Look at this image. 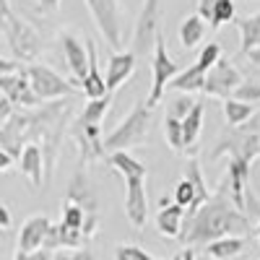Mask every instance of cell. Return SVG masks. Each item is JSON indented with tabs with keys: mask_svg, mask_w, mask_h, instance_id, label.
<instances>
[{
	"mask_svg": "<svg viewBox=\"0 0 260 260\" xmlns=\"http://www.w3.org/2000/svg\"><path fill=\"white\" fill-rule=\"evenodd\" d=\"M136 60H138V55L133 50H120L110 57V62H107V89L112 94L136 73Z\"/></svg>",
	"mask_w": 260,
	"mask_h": 260,
	"instance_id": "2e32d148",
	"label": "cell"
},
{
	"mask_svg": "<svg viewBox=\"0 0 260 260\" xmlns=\"http://www.w3.org/2000/svg\"><path fill=\"white\" fill-rule=\"evenodd\" d=\"M45 167H47V156H45V148H39V143H26L24 151L18 156V172L24 175L34 190L42 187L45 182Z\"/></svg>",
	"mask_w": 260,
	"mask_h": 260,
	"instance_id": "9a60e30c",
	"label": "cell"
},
{
	"mask_svg": "<svg viewBox=\"0 0 260 260\" xmlns=\"http://www.w3.org/2000/svg\"><path fill=\"white\" fill-rule=\"evenodd\" d=\"M164 136H167V143L175 154H185V130H182V120L167 115L164 117Z\"/></svg>",
	"mask_w": 260,
	"mask_h": 260,
	"instance_id": "83f0119b",
	"label": "cell"
},
{
	"mask_svg": "<svg viewBox=\"0 0 260 260\" xmlns=\"http://www.w3.org/2000/svg\"><path fill=\"white\" fill-rule=\"evenodd\" d=\"M107 164H110L117 175H122V180H130V177H148L146 164L138 161L136 156H130L127 151H112V154H107Z\"/></svg>",
	"mask_w": 260,
	"mask_h": 260,
	"instance_id": "44dd1931",
	"label": "cell"
},
{
	"mask_svg": "<svg viewBox=\"0 0 260 260\" xmlns=\"http://www.w3.org/2000/svg\"><path fill=\"white\" fill-rule=\"evenodd\" d=\"M89 213H91V211H86L83 206H78V203H73V201H62V219H60V221H65L68 226L83 232Z\"/></svg>",
	"mask_w": 260,
	"mask_h": 260,
	"instance_id": "f1b7e54d",
	"label": "cell"
},
{
	"mask_svg": "<svg viewBox=\"0 0 260 260\" xmlns=\"http://www.w3.org/2000/svg\"><path fill=\"white\" fill-rule=\"evenodd\" d=\"M26 73H29V81H31L34 94H37L42 102L68 99V96H73V94L81 91V89H76L71 81H65L57 71H52L50 65H45V62H29Z\"/></svg>",
	"mask_w": 260,
	"mask_h": 260,
	"instance_id": "277c9868",
	"label": "cell"
},
{
	"mask_svg": "<svg viewBox=\"0 0 260 260\" xmlns=\"http://www.w3.org/2000/svg\"><path fill=\"white\" fill-rule=\"evenodd\" d=\"M159 18H161V0H143L141 13L136 18V29H133V52L148 55L156 47L159 39Z\"/></svg>",
	"mask_w": 260,
	"mask_h": 260,
	"instance_id": "52a82bcc",
	"label": "cell"
},
{
	"mask_svg": "<svg viewBox=\"0 0 260 260\" xmlns=\"http://www.w3.org/2000/svg\"><path fill=\"white\" fill-rule=\"evenodd\" d=\"M185 221H187V208L180 203H167L161 198V208L156 213V229L167 240H180L185 234Z\"/></svg>",
	"mask_w": 260,
	"mask_h": 260,
	"instance_id": "5bb4252c",
	"label": "cell"
},
{
	"mask_svg": "<svg viewBox=\"0 0 260 260\" xmlns=\"http://www.w3.org/2000/svg\"><path fill=\"white\" fill-rule=\"evenodd\" d=\"M37 3L45 8V11H57L60 8V0H37Z\"/></svg>",
	"mask_w": 260,
	"mask_h": 260,
	"instance_id": "60d3db41",
	"label": "cell"
},
{
	"mask_svg": "<svg viewBox=\"0 0 260 260\" xmlns=\"http://www.w3.org/2000/svg\"><path fill=\"white\" fill-rule=\"evenodd\" d=\"M182 177H187V180L195 185V190H198V208H201L213 192H208L206 180H203V172H201V164H198V159H195V156L187 159V164H185V175H182Z\"/></svg>",
	"mask_w": 260,
	"mask_h": 260,
	"instance_id": "4316f807",
	"label": "cell"
},
{
	"mask_svg": "<svg viewBox=\"0 0 260 260\" xmlns=\"http://www.w3.org/2000/svg\"><path fill=\"white\" fill-rule=\"evenodd\" d=\"M71 260H99V257L91 250H83L81 247V250H71Z\"/></svg>",
	"mask_w": 260,
	"mask_h": 260,
	"instance_id": "8d00e7d4",
	"label": "cell"
},
{
	"mask_svg": "<svg viewBox=\"0 0 260 260\" xmlns=\"http://www.w3.org/2000/svg\"><path fill=\"white\" fill-rule=\"evenodd\" d=\"M112 96H115V94H107V96H102V99H89V104H86L83 112L78 115V122H83V125H102L104 115L110 112Z\"/></svg>",
	"mask_w": 260,
	"mask_h": 260,
	"instance_id": "484cf974",
	"label": "cell"
},
{
	"mask_svg": "<svg viewBox=\"0 0 260 260\" xmlns=\"http://www.w3.org/2000/svg\"><path fill=\"white\" fill-rule=\"evenodd\" d=\"M115 260H156L154 255H148L143 247L130 245V242H120L115 245Z\"/></svg>",
	"mask_w": 260,
	"mask_h": 260,
	"instance_id": "4dcf8cb0",
	"label": "cell"
},
{
	"mask_svg": "<svg viewBox=\"0 0 260 260\" xmlns=\"http://www.w3.org/2000/svg\"><path fill=\"white\" fill-rule=\"evenodd\" d=\"M57 42L62 47V57L68 62L76 83H81L86 78V73H89V47H86V39L81 42L73 31H60Z\"/></svg>",
	"mask_w": 260,
	"mask_h": 260,
	"instance_id": "7c38bea8",
	"label": "cell"
},
{
	"mask_svg": "<svg viewBox=\"0 0 260 260\" xmlns=\"http://www.w3.org/2000/svg\"><path fill=\"white\" fill-rule=\"evenodd\" d=\"M86 8H89L99 34L104 37V42L115 52H120V47H122V13H120V3H117V0H86Z\"/></svg>",
	"mask_w": 260,
	"mask_h": 260,
	"instance_id": "8992f818",
	"label": "cell"
},
{
	"mask_svg": "<svg viewBox=\"0 0 260 260\" xmlns=\"http://www.w3.org/2000/svg\"><path fill=\"white\" fill-rule=\"evenodd\" d=\"M3 37L8 42V47L16 52V57H21V60L34 62V57L42 52V37L24 18L13 16L11 0H3Z\"/></svg>",
	"mask_w": 260,
	"mask_h": 260,
	"instance_id": "3957f363",
	"label": "cell"
},
{
	"mask_svg": "<svg viewBox=\"0 0 260 260\" xmlns=\"http://www.w3.org/2000/svg\"><path fill=\"white\" fill-rule=\"evenodd\" d=\"M0 226H3V232L11 229V208L8 206H0Z\"/></svg>",
	"mask_w": 260,
	"mask_h": 260,
	"instance_id": "74e56055",
	"label": "cell"
},
{
	"mask_svg": "<svg viewBox=\"0 0 260 260\" xmlns=\"http://www.w3.org/2000/svg\"><path fill=\"white\" fill-rule=\"evenodd\" d=\"M16 71H21V65H16L13 60H0V73H16Z\"/></svg>",
	"mask_w": 260,
	"mask_h": 260,
	"instance_id": "ab89813d",
	"label": "cell"
},
{
	"mask_svg": "<svg viewBox=\"0 0 260 260\" xmlns=\"http://www.w3.org/2000/svg\"><path fill=\"white\" fill-rule=\"evenodd\" d=\"M242 81H245V78H242L240 68H237V65H234L232 60L221 57V60L216 62L211 71H208L203 94H206V96H213V99H221V102H224V99L234 96L237 86H240Z\"/></svg>",
	"mask_w": 260,
	"mask_h": 260,
	"instance_id": "9c48e42d",
	"label": "cell"
},
{
	"mask_svg": "<svg viewBox=\"0 0 260 260\" xmlns=\"http://www.w3.org/2000/svg\"><path fill=\"white\" fill-rule=\"evenodd\" d=\"M172 260H198V257H195V250H192V245H185L175 257H172Z\"/></svg>",
	"mask_w": 260,
	"mask_h": 260,
	"instance_id": "f35d334b",
	"label": "cell"
},
{
	"mask_svg": "<svg viewBox=\"0 0 260 260\" xmlns=\"http://www.w3.org/2000/svg\"><path fill=\"white\" fill-rule=\"evenodd\" d=\"M229 156V159H245V161H255L260 156V133H247L245 127H232L224 130L216 141L213 151H211V159H219V156Z\"/></svg>",
	"mask_w": 260,
	"mask_h": 260,
	"instance_id": "5b68a950",
	"label": "cell"
},
{
	"mask_svg": "<svg viewBox=\"0 0 260 260\" xmlns=\"http://www.w3.org/2000/svg\"><path fill=\"white\" fill-rule=\"evenodd\" d=\"M13 260H31V252H24V250H16Z\"/></svg>",
	"mask_w": 260,
	"mask_h": 260,
	"instance_id": "b9f144b4",
	"label": "cell"
},
{
	"mask_svg": "<svg viewBox=\"0 0 260 260\" xmlns=\"http://www.w3.org/2000/svg\"><path fill=\"white\" fill-rule=\"evenodd\" d=\"M148 127H151V107L136 102L133 110L127 112V117L112 130L110 136H104V151H127L136 148L148 138Z\"/></svg>",
	"mask_w": 260,
	"mask_h": 260,
	"instance_id": "7a4b0ae2",
	"label": "cell"
},
{
	"mask_svg": "<svg viewBox=\"0 0 260 260\" xmlns=\"http://www.w3.org/2000/svg\"><path fill=\"white\" fill-rule=\"evenodd\" d=\"M237 29H240V55L260 47V11L237 18Z\"/></svg>",
	"mask_w": 260,
	"mask_h": 260,
	"instance_id": "603a6c76",
	"label": "cell"
},
{
	"mask_svg": "<svg viewBox=\"0 0 260 260\" xmlns=\"http://www.w3.org/2000/svg\"><path fill=\"white\" fill-rule=\"evenodd\" d=\"M221 57L224 55H221V45H219V42H208V45L201 50V55H198V60H195V62H198L203 71H211Z\"/></svg>",
	"mask_w": 260,
	"mask_h": 260,
	"instance_id": "d6a6232c",
	"label": "cell"
},
{
	"mask_svg": "<svg viewBox=\"0 0 260 260\" xmlns=\"http://www.w3.org/2000/svg\"><path fill=\"white\" fill-rule=\"evenodd\" d=\"M245 250V237H221V240H213L208 245H203V252L206 257L211 260H232L237 255H242Z\"/></svg>",
	"mask_w": 260,
	"mask_h": 260,
	"instance_id": "7402d4cb",
	"label": "cell"
},
{
	"mask_svg": "<svg viewBox=\"0 0 260 260\" xmlns=\"http://www.w3.org/2000/svg\"><path fill=\"white\" fill-rule=\"evenodd\" d=\"M0 91H3L16 107H39L42 99L34 94L31 89V81L26 68H21L16 73H0Z\"/></svg>",
	"mask_w": 260,
	"mask_h": 260,
	"instance_id": "8fae6325",
	"label": "cell"
},
{
	"mask_svg": "<svg viewBox=\"0 0 260 260\" xmlns=\"http://www.w3.org/2000/svg\"><path fill=\"white\" fill-rule=\"evenodd\" d=\"M255 234H257V242H260V219H257V224H255Z\"/></svg>",
	"mask_w": 260,
	"mask_h": 260,
	"instance_id": "ee69618b",
	"label": "cell"
},
{
	"mask_svg": "<svg viewBox=\"0 0 260 260\" xmlns=\"http://www.w3.org/2000/svg\"><path fill=\"white\" fill-rule=\"evenodd\" d=\"M192 107H195V102L190 99V94L177 91V96H172V102H169V110H167V115L177 117V120H185V117L190 115Z\"/></svg>",
	"mask_w": 260,
	"mask_h": 260,
	"instance_id": "1f68e13d",
	"label": "cell"
},
{
	"mask_svg": "<svg viewBox=\"0 0 260 260\" xmlns=\"http://www.w3.org/2000/svg\"><path fill=\"white\" fill-rule=\"evenodd\" d=\"M206 76H208V71H203L198 62H192L190 68L180 71L175 78H172L169 89L182 91V94H195V91H203V89H206Z\"/></svg>",
	"mask_w": 260,
	"mask_h": 260,
	"instance_id": "d6986e66",
	"label": "cell"
},
{
	"mask_svg": "<svg viewBox=\"0 0 260 260\" xmlns=\"http://www.w3.org/2000/svg\"><path fill=\"white\" fill-rule=\"evenodd\" d=\"M151 68H154V83H151V91H148V99H146V107H154L161 102L164 91L169 89L172 78L180 73V65L169 57L167 52V39L164 34L159 31V39H156V47H154V62H151Z\"/></svg>",
	"mask_w": 260,
	"mask_h": 260,
	"instance_id": "ba28073f",
	"label": "cell"
},
{
	"mask_svg": "<svg viewBox=\"0 0 260 260\" xmlns=\"http://www.w3.org/2000/svg\"><path fill=\"white\" fill-rule=\"evenodd\" d=\"M50 229H52L50 216H45V213L29 216V219L21 224V232H18V250H24V252L42 250V247H45V242H47Z\"/></svg>",
	"mask_w": 260,
	"mask_h": 260,
	"instance_id": "4fadbf2b",
	"label": "cell"
},
{
	"mask_svg": "<svg viewBox=\"0 0 260 260\" xmlns=\"http://www.w3.org/2000/svg\"><path fill=\"white\" fill-rule=\"evenodd\" d=\"M203 115H206V104L203 102H195V107L190 110V115L182 120V130H185V154L195 156L198 151V138H201V130H203Z\"/></svg>",
	"mask_w": 260,
	"mask_h": 260,
	"instance_id": "ffe728a7",
	"label": "cell"
},
{
	"mask_svg": "<svg viewBox=\"0 0 260 260\" xmlns=\"http://www.w3.org/2000/svg\"><path fill=\"white\" fill-rule=\"evenodd\" d=\"M13 107H16V104H13V102H11V99L3 94V99H0V125H6V122H8V120L16 115V112H13Z\"/></svg>",
	"mask_w": 260,
	"mask_h": 260,
	"instance_id": "e575fe53",
	"label": "cell"
},
{
	"mask_svg": "<svg viewBox=\"0 0 260 260\" xmlns=\"http://www.w3.org/2000/svg\"><path fill=\"white\" fill-rule=\"evenodd\" d=\"M245 60H247V73H250V78H257V81H260V47L245 52Z\"/></svg>",
	"mask_w": 260,
	"mask_h": 260,
	"instance_id": "836d02e7",
	"label": "cell"
},
{
	"mask_svg": "<svg viewBox=\"0 0 260 260\" xmlns=\"http://www.w3.org/2000/svg\"><path fill=\"white\" fill-rule=\"evenodd\" d=\"M229 21H237V6H234V0H216L213 13H211V26L219 29V26L229 24Z\"/></svg>",
	"mask_w": 260,
	"mask_h": 260,
	"instance_id": "f546056e",
	"label": "cell"
},
{
	"mask_svg": "<svg viewBox=\"0 0 260 260\" xmlns=\"http://www.w3.org/2000/svg\"><path fill=\"white\" fill-rule=\"evenodd\" d=\"M55 260H71V252H55Z\"/></svg>",
	"mask_w": 260,
	"mask_h": 260,
	"instance_id": "7bdbcfd3",
	"label": "cell"
},
{
	"mask_svg": "<svg viewBox=\"0 0 260 260\" xmlns=\"http://www.w3.org/2000/svg\"><path fill=\"white\" fill-rule=\"evenodd\" d=\"M250 229H252V219L219 185L211 198L187 219L182 240L185 245L195 247V245H208L213 240H221V237H234V234L245 237Z\"/></svg>",
	"mask_w": 260,
	"mask_h": 260,
	"instance_id": "6da1fadb",
	"label": "cell"
},
{
	"mask_svg": "<svg viewBox=\"0 0 260 260\" xmlns=\"http://www.w3.org/2000/svg\"><path fill=\"white\" fill-rule=\"evenodd\" d=\"M221 107H224V117H226V122H229L232 127H242V125L255 115V104H247V102L237 99V96L224 99Z\"/></svg>",
	"mask_w": 260,
	"mask_h": 260,
	"instance_id": "d4e9b609",
	"label": "cell"
},
{
	"mask_svg": "<svg viewBox=\"0 0 260 260\" xmlns=\"http://www.w3.org/2000/svg\"><path fill=\"white\" fill-rule=\"evenodd\" d=\"M86 47H89V73H86V78L78 83V89H81V94H83L86 99H102V96L112 94V91L107 89V76L99 73L94 39H86Z\"/></svg>",
	"mask_w": 260,
	"mask_h": 260,
	"instance_id": "e0dca14e",
	"label": "cell"
},
{
	"mask_svg": "<svg viewBox=\"0 0 260 260\" xmlns=\"http://www.w3.org/2000/svg\"><path fill=\"white\" fill-rule=\"evenodd\" d=\"M13 159L18 161V156L13 154V151H8V148H3V146H0V172H6V169H11Z\"/></svg>",
	"mask_w": 260,
	"mask_h": 260,
	"instance_id": "d590c367",
	"label": "cell"
},
{
	"mask_svg": "<svg viewBox=\"0 0 260 260\" xmlns=\"http://www.w3.org/2000/svg\"><path fill=\"white\" fill-rule=\"evenodd\" d=\"M65 201H73L78 206H83L86 211H91V213H99V201H96V192L89 182V177H86V172L83 167L76 169V175L71 177L68 182V192H65Z\"/></svg>",
	"mask_w": 260,
	"mask_h": 260,
	"instance_id": "ac0fdd59",
	"label": "cell"
},
{
	"mask_svg": "<svg viewBox=\"0 0 260 260\" xmlns=\"http://www.w3.org/2000/svg\"><path fill=\"white\" fill-rule=\"evenodd\" d=\"M125 219L133 229L143 232L148 221V195H146V177L125 180Z\"/></svg>",
	"mask_w": 260,
	"mask_h": 260,
	"instance_id": "30bf717a",
	"label": "cell"
},
{
	"mask_svg": "<svg viewBox=\"0 0 260 260\" xmlns=\"http://www.w3.org/2000/svg\"><path fill=\"white\" fill-rule=\"evenodd\" d=\"M206 34V18L201 13H190L182 18V24H180V45L185 50H192V47H198V42L203 39Z\"/></svg>",
	"mask_w": 260,
	"mask_h": 260,
	"instance_id": "cb8c5ba5",
	"label": "cell"
}]
</instances>
